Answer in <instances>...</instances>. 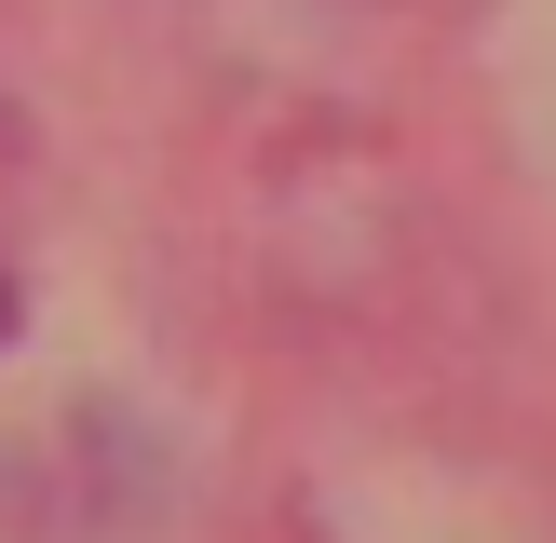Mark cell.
I'll use <instances>...</instances> for the list:
<instances>
[{"instance_id":"cell-1","label":"cell","mask_w":556,"mask_h":543,"mask_svg":"<svg viewBox=\"0 0 556 543\" xmlns=\"http://www.w3.org/2000/svg\"><path fill=\"white\" fill-rule=\"evenodd\" d=\"M0 353H14V272H0Z\"/></svg>"}]
</instances>
